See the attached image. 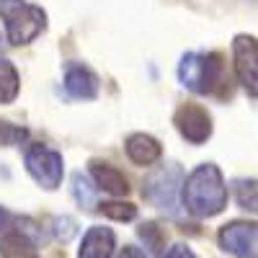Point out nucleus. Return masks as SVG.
Listing matches in <instances>:
<instances>
[{
    "mask_svg": "<svg viewBox=\"0 0 258 258\" xmlns=\"http://www.w3.org/2000/svg\"><path fill=\"white\" fill-rule=\"evenodd\" d=\"M114 248H116L114 230L103 227V225H93L83 235L78 258H114Z\"/></svg>",
    "mask_w": 258,
    "mask_h": 258,
    "instance_id": "obj_10",
    "label": "nucleus"
},
{
    "mask_svg": "<svg viewBox=\"0 0 258 258\" xmlns=\"http://www.w3.org/2000/svg\"><path fill=\"white\" fill-rule=\"evenodd\" d=\"M140 238L150 245V250H160L163 238H160V232H158V225H153V222H145V225L140 227Z\"/></svg>",
    "mask_w": 258,
    "mask_h": 258,
    "instance_id": "obj_20",
    "label": "nucleus"
},
{
    "mask_svg": "<svg viewBox=\"0 0 258 258\" xmlns=\"http://www.w3.org/2000/svg\"><path fill=\"white\" fill-rule=\"evenodd\" d=\"M26 140V129H21L11 121H0V145H21Z\"/></svg>",
    "mask_w": 258,
    "mask_h": 258,
    "instance_id": "obj_19",
    "label": "nucleus"
},
{
    "mask_svg": "<svg viewBox=\"0 0 258 258\" xmlns=\"http://www.w3.org/2000/svg\"><path fill=\"white\" fill-rule=\"evenodd\" d=\"M73 197H75V202H78L80 209H96L98 207L93 186L88 183V178H83L80 173L73 176Z\"/></svg>",
    "mask_w": 258,
    "mask_h": 258,
    "instance_id": "obj_16",
    "label": "nucleus"
},
{
    "mask_svg": "<svg viewBox=\"0 0 258 258\" xmlns=\"http://www.w3.org/2000/svg\"><path fill=\"white\" fill-rule=\"evenodd\" d=\"M21 91L18 70L13 68V62L0 57V103H13Z\"/></svg>",
    "mask_w": 258,
    "mask_h": 258,
    "instance_id": "obj_15",
    "label": "nucleus"
},
{
    "mask_svg": "<svg viewBox=\"0 0 258 258\" xmlns=\"http://www.w3.org/2000/svg\"><path fill=\"white\" fill-rule=\"evenodd\" d=\"M119 258H147V255L140 248H135V245H124L121 253H119Z\"/></svg>",
    "mask_w": 258,
    "mask_h": 258,
    "instance_id": "obj_22",
    "label": "nucleus"
},
{
    "mask_svg": "<svg viewBox=\"0 0 258 258\" xmlns=\"http://www.w3.org/2000/svg\"><path fill=\"white\" fill-rule=\"evenodd\" d=\"M232 197L240 209L258 214V181L255 178H235L232 181Z\"/></svg>",
    "mask_w": 258,
    "mask_h": 258,
    "instance_id": "obj_14",
    "label": "nucleus"
},
{
    "mask_svg": "<svg viewBox=\"0 0 258 258\" xmlns=\"http://www.w3.org/2000/svg\"><path fill=\"white\" fill-rule=\"evenodd\" d=\"M163 258H199V255L194 253L188 245H181V243H178V245H173V248H170V250H168Z\"/></svg>",
    "mask_w": 258,
    "mask_h": 258,
    "instance_id": "obj_21",
    "label": "nucleus"
},
{
    "mask_svg": "<svg viewBox=\"0 0 258 258\" xmlns=\"http://www.w3.org/2000/svg\"><path fill=\"white\" fill-rule=\"evenodd\" d=\"M173 124L178 135L191 145H204L212 137V116L199 103H181L173 114Z\"/></svg>",
    "mask_w": 258,
    "mask_h": 258,
    "instance_id": "obj_8",
    "label": "nucleus"
},
{
    "mask_svg": "<svg viewBox=\"0 0 258 258\" xmlns=\"http://www.w3.org/2000/svg\"><path fill=\"white\" fill-rule=\"evenodd\" d=\"M220 248L235 258H258V222H230L220 227Z\"/></svg>",
    "mask_w": 258,
    "mask_h": 258,
    "instance_id": "obj_7",
    "label": "nucleus"
},
{
    "mask_svg": "<svg viewBox=\"0 0 258 258\" xmlns=\"http://www.w3.org/2000/svg\"><path fill=\"white\" fill-rule=\"evenodd\" d=\"M225 62L217 52H188L178 62V80L199 96L217 93L225 80Z\"/></svg>",
    "mask_w": 258,
    "mask_h": 258,
    "instance_id": "obj_2",
    "label": "nucleus"
},
{
    "mask_svg": "<svg viewBox=\"0 0 258 258\" xmlns=\"http://www.w3.org/2000/svg\"><path fill=\"white\" fill-rule=\"evenodd\" d=\"M91 176L96 181V186L111 197H124L129 194V181L121 170L106 160H91Z\"/></svg>",
    "mask_w": 258,
    "mask_h": 258,
    "instance_id": "obj_11",
    "label": "nucleus"
},
{
    "mask_svg": "<svg viewBox=\"0 0 258 258\" xmlns=\"http://www.w3.org/2000/svg\"><path fill=\"white\" fill-rule=\"evenodd\" d=\"M26 170L41 188L54 191L62 183V176H64L62 155L57 153V150H52L49 145L36 142L26 150Z\"/></svg>",
    "mask_w": 258,
    "mask_h": 258,
    "instance_id": "obj_5",
    "label": "nucleus"
},
{
    "mask_svg": "<svg viewBox=\"0 0 258 258\" xmlns=\"http://www.w3.org/2000/svg\"><path fill=\"white\" fill-rule=\"evenodd\" d=\"M183 204L194 217H214L227 207V186L214 163H202L183 183Z\"/></svg>",
    "mask_w": 258,
    "mask_h": 258,
    "instance_id": "obj_1",
    "label": "nucleus"
},
{
    "mask_svg": "<svg viewBox=\"0 0 258 258\" xmlns=\"http://www.w3.org/2000/svg\"><path fill=\"white\" fill-rule=\"evenodd\" d=\"M52 232H54L57 240L68 243V240L75 238L78 225H75V220H70V217H54V220H52Z\"/></svg>",
    "mask_w": 258,
    "mask_h": 258,
    "instance_id": "obj_18",
    "label": "nucleus"
},
{
    "mask_svg": "<svg viewBox=\"0 0 258 258\" xmlns=\"http://www.w3.org/2000/svg\"><path fill=\"white\" fill-rule=\"evenodd\" d=\"M6 225H8V212H6L3 207H0V230H3Z\"/></svg>",
    "mask_w": 258,
    "mask_h": 258,
    "instance_id": "obj_23",
    "label": "nucleus"
},
{
    "mask_svg": "<svg viewBox=\"0 0 258 258\" xmlns=\"http://www.w3.org/2000/svg\"><path fill=\"white\" fill-rule=\"evenodd\" d=\"M183 170L176 163H168L155 168L153 173L145 178L142 194L165 214H178V197H183Z\"/></svg>",
    "mask_w": 258,
    "mask_h": 258,
    "instance_id": "obj_4",
    "label": "nucleus"
},
{
    "mask_svg": "<svg viewBox=\"0 0 258 258\" xmlns=\"http://www.w3.org/2000/svg\"><path fill=\"white\" fill-rule=\"evenodd\" d=\"M64 91L78 101H93L98 96V75L91 68L75 62L64 70Z\"/></svg>",
    "mask_w": 258,
    "mask_h": 258,
    "instance_id": "obj_9",
    "label": "nucleus"
},
{
    "mask_svg": "<svg viewBox=\"0 0 258 258\" xmlns=\"http://www.w3.org/2000/svg\"><path fill=\"white\" fill-rule=\"evenodd\" d=\"M98 209L116 222H129L137 217V207L129 202H106V204H98Z\"/></svg>",
    "mask_w": 258,
    "mask_h": 258,
    "instance_id": "obj_17",
    "label": "nucleus"
},
{
    "mask_svg": "<svg viewBox=\"0 0 258 258\" xmlns=\"http://www.w3.org/2000/svg\"><path fill=\"white\" fill-rule=\"evenodd\" d=\"M232 59L238 83L248 96L258 98V39L248 34H238L232 41Z\"/></svg>",
    "mask_w": 258,
    "mask_h": 258,
    "instance_id": "obj_6",
    "label": "nucleus"
},
{
    "mask_svg": "<svg viewBox=\"0 0 258 258\" xmlns=\"http://www.w3.org/2000/svg\"><path fill=\"white\" fill-rule=\"evenodd\" d=\"M124 150H126L129 160L137 163V165H153V163H158L160 155H163L160 142H158L155 137H150V135H142V132L129 135Z\"/></svg>",
    "mask_w": 258,
    "mask_h": 258,
    "instance_id": "obj_12",
    "label": "nucleus"
},
{
    "mask_svg": "<svg viewBox=\"0 0 258 258\" xmlns=\"http://www.w3.org/2000/svg\"><path fill=\"white\" fill-rule=\"evenodd\" d=\"M0 18L6 21L8 44L24 47L47 29V13L26 0H0Z\"/></svg>",
    "mask_w": 258,
    "mask_h": 258,
    "instance_id": "obj_3",
    "label": "nucleus"
},
{
    "mask_svg": "<svg viewBox=\"0 0 258 258\" xmlns=\"http://www.w3.org/2000/svg\"><path fill=\"white\" fill-rule=\"evenodd\" d=\"M0 255L3 258H39L36 243L21 230H11L0 238Z\"/></svg>",
    "mask_w": 258,
    "mask_h": 258,
    "instance_id": "obj_13",
    "label": "nucleus"
}]
</instances>
